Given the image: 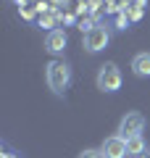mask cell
Wrapping results in <instances>:
<instances>
[{"label":"cell","mask_w":150,"mask_h":158,"mask_svg":"<svg viewBox=\"0 0 150 158\" xmlns=\"http://www.w3.org/2000/svg\"><path fill=\"white\" fill-rule=\"evenodd\" d=\"M45 82H48L53 95L61 98L69 90V85H71V66L66 61H50L45 66Z\"/></svg>","instance_id":"cell-1"},{"label":"cell","mask_w":150,"mask_h":158,"mask_svg":"<svg viewBox=\"0 0 150 158\" xmlns=\"http://www.w3.org/2000/svg\"><path fill=\"white\" fill-rule=\"evenodd\" d=\"M121 82H124L121 69H119L116 63H111V61L100 66L98 79H95V85H98L100 92H119V90H121Z\"/></svg>","instance_id":"cell-2"},{"label":"cell","mask_w":150,"mask_h":158,"mask_svg":"<svg viewBox=\"0 0 150 158\" xmlns=\"http://www.w3.org/2000/svg\"><path fill=\"white\" fill-rule=\"evenodd\" d=\"M108 42H111V32H108L106 24H95V27L84 34V40H82V45H84V50H87V53H100V50H106Z\"/></svg>","instance_id":"cell-3"},{"label":"cell","mask_w":150,"mask_h":158,"mask_svg":"<svg viewBox=\"0 0 150 158\" xmlns=\"http://www.w3.org/2000/svg\"><path fill=\"white\" fill-rule=\"evenodd\" d=\"M145 129V116L140 111H129L127 116L121 118V124H119V137L124 140H132V137H140Z\"/></svg>","instance_id":"cell-4"},{"label":"cell","mask_w":150,"mask_h":158,"mask_svg":"<svg viewBox=\"0 0 150 158\" xmlns=\"http://www.w3.org/2000/svg\"><path fill=\"white\" fill-rule=\"evenodd\" d=\"M100 153H103V158H127V140L119 135L113 137H106L103 140V145H100Z\"/></svg>","instance_id":"cell-5"},{"label":"cell","mask_w":150,"mask_h":158,"mask_svg":"<svg viewBox=\"0 0 150 158\" xmlns=\"http://www.w3.org/2000/svg\"><path fill=\"white\" fill-rule=\"evenodd\" d=\"M69 45V34L63 32V29H53V32H48V37H45V50L53 53V56H61L63 50H66Z\"/></svg>","instance_id":"cell-6"},{"label":"cell","mask_w":150,"mask_h":158,"mask_svg":"<svg viewBox=\"0 0 150 158\" xmlns=\"http://www.w3.org/2000/svg\"><path fill=\"white\" fill-rule=\"evenodd\" d=\"M132 71H134V77H140V79H148L150 77V53L148 50L137 53V56L132 58Z\"/></svg>","instance_id":"cell-7"},{"label":"cell","mask_w":150,"mask_h":158,"mask_svg":"<svg viewBox=\"0 0 150 158\" xmlns=\"http://www.w3.org/2000/svg\"><path fill=\"white\" fill-rule=\"evenodd\" d=\"M127 153L132 158H142L145 153H148V142H145V137H132V140H127Z\"/></svg>","instance_id":"cell-8"},{"label":"cell","mask_w":150,"mask_h":158,"mask_svg":"<svg viewBox=\"0 0 150 158\" xmlns=\"http://www.w3.org/2000/svg\"><path fill=\"white\" fill-rule=\"evenodd\" d=\"M56 21H58V13H53V11H45L42 16H40V27H42V29H50V32H53Z\"/></svg>","instance_id":"cell-9"},{"label":"cell","mask_w":150,"mask_h":158,"mask_svg":"<svg viewBox=\"0 0 150 158\" xmlns=\"http://www.w3.org/2000/svg\"><path fill=\"white\" fill-rule=\"evenodd\" d=\"M79 158H103V153L95 150V148H84V150L79 153Z\"/></svg>","instance_id":"cell-10"},{"label":"cell","mask_w":150,"mask_h":158,"mask_svg":"<svg viewBox=\"0 0 150 158\" xmlns=\"http://www.w3.org/2000/svg\"><path fill=\"white\" fill-rule=\"evenodd\" d=\"M127 27H129V16H127V11H124V13L116 16V29H127Z\"/></svg>","instance_id":"cell-11"},{"label":"cell","mask_w":150,"mask_h":158,"mask_svg":"<svg viewBox=\"0 0 150 158\" xmlns=\"http://www.w3.org/2000/svg\"><path fill=\"white\" fill-rule=\"evenodd\" d=\"M145 3L148 0H129V6H134V8H145Z\"/></svg>","instance_id":"cell-12"},{"label":"cell","mask_w":150,"mask_h":158,"mask_svg":"<svg viewBox=\"0 0 150 158\" xmlns=\"http://www.w3.org/2000/svg\"><path fill=\"white\" fill-rule=\"evenodd\" d=\"M142 158H150V153H145V156H142Z\"/></svg>","instance_id":"cell-13"}]
</instances>
